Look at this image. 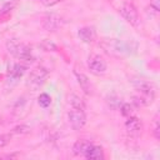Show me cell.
<instances>
[{
	"mask_svg": "<svg viewBox=\"0 0 160 160\" xmlns=\"http://www.w3.org/2000/svg\"><path fill=\"white\" fill-rule=\"evenodd\" d=\"M40 46H41L45 51H55V50H56V45H55L54 42H51L50 40H44V41L40 44Z\"/></svg>",
	"mask_w": 160,
	"mask_h": 160,
	"instance_id": "d6986e66",
	"label": "cell"
},
{
	"mask_svg": "<svg viewBox=\"0 0 160 160\" xmlns=\"http://www.w3.org/2000/svg\"><path fill=\"white\" fill-rule=\"evenodd\" d=\"M119 12L130 25H132V26L139 25V12L131 2H126V1L122 2L121 6L119 8Z\"/></svg>",
	"mask_w": 160,
	"mask_h": 160,
	"instance_id": "5b68a950",
	"label": "cell"
},
{
	"mask_svg": "<svg viewBox=\"0 0 160 160\" xmlns=\"http://www.w3.org/2000/svg\"><path fill=\"white\" fill-rule=\"evenodd\" d=\"M68 101H69V105H70L71 108H76V109L85 110V102H84V100H82L80 96H78V95H75V94H71V95H69Z\"/></svg>",
	"mask_w": 160,
	"mask_h": 160,
	"instance_id": "9a60e30c",
	"label": "cell"
},
{
	"mask_svg": "<svg viewBox=\"0 0 160 160\" xmlns=\"http://www.w3.org/2000/svg\"><path fill=\"white\" fill-rule=\"evenodd\" d=\"M68 119L74 130H81L86 124V115L81 109L71 108V110H69L68 112Z\"/></svg>",
	"mask_w": 160,
	"mask_h": 160,
	"instance_id": "8992f818",
	"label": "cell"
},
{
	"mask_svg": "<svg viewBox=\"0 0 160 160\" xmlns=\"http://www.w3.org/2000/svg\"><path fill=\"white\" fill-rule=\"evenodd\" d=\"M150 6L154 11H159L160 10V0H150Z\"/></svg>",
	"mask_w": 160,
	"mask_h": 160,
	"instance_id": "603a6c76",
	"label": "cell"
},
{
	"mask_svg": "<svg viewBox=\"0 0 160 160\" xmlns=\"http://www.w3.org/2000/svg\"><path fill=\"white\" fill-rule=\"evenodd\" d=\"M91 145H92V144H91L89 140H84V139L78 140V141L72 145V152H74L75 155H78V156H84L85 152L88 151V149H89Z\"/></svg>",
	"mask_w": 160,
	"mask_h": 160,
	"instance_id": "5bb4252c",
	"label": "cell"
},
{
	"mask_svg": "<svg viewBox=\"0 0 160 160\" xmlns=\"http://www.w3.org/2000/svg\"><path fill=\"white\" fill-rule=\"evenodd\" d=\"M26 65L24 64H12L10 68H9V80H14V81H18L26 71Z\"/></svg>",
	"mask_w": 160,
	"mask_h": 160,
	"instance_id": "7c38bea8",
	"label": "cell"
},
{
	"mask_svg": "<svg viewBox=\"0 0 160 160\" xmlns=\"http://www.w3.org/2000/svg\"><path fill=\"white\" fill-rule=\"evenodd\" d=\"M100 46L108 54H111L114 56H124L132 52L131 42L120 39H104L100 42Z\"/></svg>",
	"mask_w": 160,
	"mask_h": 160,
	"instance_id": "7a4b0ae2",
	"label": "cell"
},
{
	"mask_svg": "<svg viewBox=\"0 0 160 160\" xmlns=\"http://www.w3.org/2000/svg\"><path fill=\"white\" fill-rule=\"evenodd\" d=\"M6 49L9 54L21 61H32L31 49L18 39H9L6 41Z\"/></svg>",
	"mask_w": 160,
	"mask_h": 160,
	"instance_id": "3957f363",
	"label": "cell"
},
{
	"mask_svg": "<svg viewBox=\"0 0 160 160\" xmlns=\"http://www.w3.org/2000/svg\"><path fill=\"white\" fill-rule=\"evenodd\" d=\"M84 158H86L89 160H101V159H104V150H102L101 146H98V145L92 144L88 149V151L85 152Z\"/></svg>",
	"mask_w": 160,
	"mask_h": 160,
	"instance_id": "4fadbf2b",
	"label": "cell"
},
{
	"mask_svg": "<svg viewBox=\"0 0 160 160\" xmlns=\"http://www.w3.org/2000/svg\"><path fill=\"white\" fill-rule=\"evenodd\" d=\"M48 75H49V71L42 68V66H36L34 68L29 76H28V80H26V85L31 89V90H38L48 79Z\"/></svg>",
	"mask_w": 160,
	"mask_h": 160,
	"instance_id": "277c9868",
	"label": "cell"
},
{
	"mask_svg": "<svg viewBox=\"0 0 160 160\" xmlns=\"http://www.w3.org/2000/svg\"><path fill=\"white\" fill-rule=\"evenodd\" d=\"M152 135L155 139H160V126H159V119H158V115L155 116L154 119V124H152Z\"/></svg>",
	"mask_w": 160,
	"mask_h": 160,
	"instance_id": "ffe728a7",
	"label": "cell"
},
{
	"mask_svg": "<svg viewBox=\"0 0 160 160\" xmlns=\"http://www.w3.org/2000/svg\"><path fill=\"white\" fill-rule=\"evenodd\" d=\"M38 102H39V105L41 108H48L51 104V96L49 94H46V92H41L39 95V98H38Z\"/></svg>",
	"mask_w": 160,
	"mask_h": 160,
	"instance_id": "e0dca14e",
	"label": "cell"
},
{
	"mask_svg": "<svg viewBox=\"0 0 160 160\" xmlns=\"http://www.w3.org/2000/svg\"><path fill=\"white\" fill-rule=\"evenodd\" d=\"M38 1H40L42 5H45V6H54V5H56V4H59L61 0H38Z\"/></svg>",
	"mask_w": 160,
	"mask_h": 160,
	"instance_id": "7402d4cb",
	"label": "cell"
},
{
	"mask_svg": "<svg viewBox=\"0 0 160 160\" xmlns=\"http://www.w3.org/2000/svg\"><path fill=\"white\" fill-rule=\"evenodd\" d=\"M78 35L80 38V40L82 42H86V44H90L95 40L96 38V32L94 30V28L91 26H84V28H80L79 31H78Z\"/></svg>",
	"mask_w": 160,
	"mask_h": 160,
	"instance_id": "8fae6325",
	"label": "cell"
},
{
	"mask_svg": "<svg viewBox=\"0 0 160 160\" xmlns=\"http://www.w3.org/2000/svg\"><path fill=\"white\" fill-rule=\"evenodd\" d=\"M31 131V129H30V126H28V125H25V124H21V125H18V126H15L12 130H11V135H26V134H29Z\"/></svg>",
	"mask_w": 160,
	"mask_h": 160,
	"instance_id": "2e32d148",
	"label": "cell"
},
{
	"mask_svg": "<svg viewBox=\"0 0 160 160\" xmlns=\"http://www.w3.org/2000/svg\"><path fill=\"white\" fill-rule=\"evenodd\" d=\"M125 130L130 136H138L142 130V122L136 116H129L125 121Z\"/></svg>",
	"mask_w": 160,
	"mask_h": 160,
	"instance_id": "9c48e42d",
	"label": "cell"
},
{
	"mask_svg": "<svg viewBox=\"0 0 160 160\" xmlns=\"http://www.w3.org/2000/svg\"><path fill=\"white\" fill-rule=\"evenodd\" d=\"M120 111H121V115H122V116L129 118V116L132 115V112H134V108H132V105L125 102V104H122V105L120 106Z\"/></svg>",
	"mask_w": 160,
	"mask_h": 160,
	"instance_id": "ac0fdd59",
	"label": "cell"
},
{
	"mask_svg": "<svg viewBox=\"0 0 160 160\" xmlns=\"http://www.w3.org/2000/svg\"><path fill=\"white\" fill-rule=\"evenodd\" d=\"M75 76H76V80H78V84L80 85L81 90L86 94V95H92L94 94V89H92V85L89 80V78L82 74V72H76L75 71Z\"/></svg>",
	"mask_w": 160,
	"mask_h": 160,
	"instance_id": "30bf717a",
	"label": "cell"
},
{
	"mask_svg": "<svg viewBox=\"0 0 160 160\" xmlns=\"http://www.w3.org/2000/svg\"><path fill=\"white\" fill-rule=\"evenodd\" d=\"M42 26L48 31H56L62 26V18L54 12L46 14L42 18Z\"/></svg>",
	"mask_w": 160,
	"mask_h": 160,
	"instance_id": "ba28073f",
	"label": "cell"
},
{
	"mask_svg": "<svg viewBox=\"0 0 160 160\" xmlns=\"http://www.w3.org/2000/svg\"><path fill=\"white\" fill-rule=\"evenodd\" d=\"M131 84H132L134 89L136 90V95H134L132 102L138 108L139 106H148V105L154 102L156 88L151 81H149L144 78L135 76L131 79Z\"/></svg>",
	"mask_w": 160,
	"mask_h": 160,
	"instance_id": "6da1fadb",
	"label": "cell"
},
{
	"mask_svg": "<svg viewBox=\"0 0 160 160\" xmlns=\"http://www.w3.org/2000/svg\"><path fill=\"white\" fill-rule=\"evenodd\" d=\"M88 68L90 72H92L94 75H102L106 71L108 65H106V61L100 55L92 54L88 59Z\"/></svg>",
	"mask_w": 160,
	"mask_h": 160,
	"instance_id": "52a82bcc",
	"label": "cell"
},
{
	"mask_svg": "<svg viewBox=\"0 0 160 160\" xmlns=\"http://www.w3.org/2000/svg\"><path fill=\"white\" fill-rule=\"evenodd\" d=\"M10 139H11V134H0V149L8 145L10 142Z\"/></svg>",
	"mask_w": 160,
	"mask_h": 160,
	"instance_id": "44dd1931",
	"label": "cell"
}]
</instances>
